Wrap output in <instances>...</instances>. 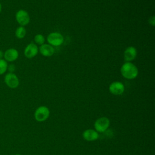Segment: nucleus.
<instances>
[{
  "label": "nucleus",
  "mask_w": 155,
  "mask_h": 155,
  "mask_svg": "<svg viewBox=\"0 0 155 155\" xmlns=\"http://www.w3.org/2000/svg\"><path fill=\"white\" fill-rule=\"evenodd\" d=\"M120 73L125 78L133 79L138 75V69L137 67L131 62H126L122 65Z\"/></svg>",
  "instance_id": "nucleus-1"
},
{
  "label": "nucleus",
  "mask_w": 155,
  "mask_h": 155,
  "mask_svg": "<svg viewBox=\"0 0 155 155\" xmlns=\"http://www.w3.org/2000/svg\"><path fill=\"white\" fill-rule=\"evenodd\" d=\"M48 44L53 46H59L64 42L63 36L58 32H53L50 33L47 38Z\"/></svg>",
  "instance_id": "nucleus-2"
},
{
  "label": "nucleus",
  "mask_w": 155,
  "mask_h": 155,
  "mask_svg": "<svg viewBox=\"0 0 155 155\" xmlns=\"http://www.w3.org/2000/svg\"><path fill=\"white\" fill-rule=\"evenodd\" d=\"M50 115V111L45 106L39 107L35 112V118L38 122L45 120Z\"/></svg>",
  "instance_id": "nucleus-3"
},
{
  "label": "nucleus",
  "mask_w": 155,
  "mask_h": 155,
  "mask_svg": "<svg viewBox=\"0 0 155 155\" xmlns=\"http://www.w3.org/2000/svg\"><path fill=\"white\" fill-rule=\"evenodd\" d=\"M94 125L97 132H104L108 129L110 125V120L106 117H100L95 121Z\"/></svg>",
  "instance_id": "nucleus-4"
},
{
  "label": "nucleus",
  "mask_w": 155,
  "mask_h": 155,
  "mask_svg": "<svg viewBox=\"0 0 155 155\" xmlns=\"http://www.w3.org/2000/svg\"><path fill=\"white\" fill-rule=\"evenodd\" d=\"M4 82L10 88H16L19 84V80L18 76L13 73H8L5 75Z\"/></svg>",
  "instance_id": "nucleus-5"
},
{
  "label": "nucleus",
  "mask_w": 155,
  "mask_h": 155,
  "mask_svg": "<svg viewBox=\"0 0 155 155\" xmlns=\"http://www.w3.org/2000/svg\"><path fill=\"white\" fill-rule=\"evenodd\" d=\"M16 20L21 26H25L27 25L30 20L29 14L24 10H18L15 15Z\"/></svg>",
  "instance_id": "nucleus-6"
},
{
  "label": "nucleus",
  "mask_w": 155,
  "mask_h": 155,
  "mask_svg": "<svg viewBox=\"0 0 155 155\" xmlns=\"http://www.w3.org/2000/svg\"><path fill=\"white\" fill-rule=\"evenodd\" d=\"M125 90L124 85L119 81L112 82L109 86L110 92L114 95L122 94Z\"/></svg>",
  "instance_id": "nucleus-7"
},
{
  "label": "nucleus",
  "mask_w": 155,
  "mask_h": 155,
  "mask_svg": "<svg viewBox=\"0 0 155 155\" xmlns=\"http://www.w3.org/2000/svg\"><path fill=\"white\" fill-rule=\"evenodd\" d=\"M38 47L34 43L28 44L24 50V55L27 58H33L36 56L38 53Z\"/></svg>",
  "instance_id": "nucleus-8"
},
{
  "label": "nucleus",
  "mask_w": 155,
  "mask_h": 155,
  "mask_svg": "<svg viewBox=\"0 0 155 155\" xmlns=\"http://www.w3.org/2000/svg\"><path fill=\"white\" fill-rule=\"evenodd\" d=\"M19 56V53L15 48H8L4 53V60L7 62H13L16 61Z\"/></svg>",
  "instance_id": "nucleus-9"
},
{
  "label": "nucleus",
  "mask_w": 155,
  "mask_h": 155,
  "mask_svg": "<svg viewBox=\"0 0 155 155\" xmlns=\"http://www.w3.org/2000/svg\"><path fill=\"white\" fill-rule=\"evenodd\" d=\"M137 56V50L135 47L130 46L127 47L124 53V60L126 62H131L133 61Z\"/></svg>",
  "instance_id": "nucleus-10"
},
{
  "label": "nucleus",
  "mask_w": 155,
  "mask_h": 155,
  "mask_svg": "<svg viewBox=\"0 0 155 155\" xmlns=\"http://www.w3.org/2000/svg\"><path fill=\"white\" fill-rule=\"evenodd\" d=\"M39 50L41 54L45 57H50L52 56L54 52L53 46L47 44H43L41 45Z\"/></svg>",
  "instance_id": "nucleus-11"
},
{
  "label": "nucleus",
  "mask_w": 155,
  "mask_h": 155,
  "mask_svg": "<svg viewBox=\"0 0 155 155\" xmlns=\"http://www.w3.org/2000/svg\"><path fill=\"white\" fill-rule=\"evenodd\" d=\"M82 136L84 139L87 141H94L98 139L99 134L96 130L87 129L84 131Z\"/></svg>",
  "instance_id": "nucleus-12"
},
{
  "label": "nucleus",
  "mask_w": 155,
  "mask_h": 155,
  "mask_svg": "<svg viewBox=\"0 0 155 155\" xmlns=\"http://www.w3.org/2000/svg\"><path fill=\"white\" fill-rule=\"evenodd\" d=\"M26 35V29L23 26L18 27L15 31V36L18 39H22Z\"/></svg>",
  "instance_id": "nucleus-13"
},
{
  "label": "nucleus",
  "mask_w": 155,
  "mask_h": 155,
  "mask_svg": "<svg viewBox=\"0 0 155 155\" xmlns=\"http://www.w3.org/2000/svg\"><path fill=\"white\" fill-rule=\"evenodd\" d=\"M7 62L3 59H0V75L4 74L6 71L7 70Z\"/></svg>",
  "instance_id": "nucleus-14"
},
{
  "label": "nucleus",
  "mask_w": 155,
  "mask_h": 155,
  "mask_svg": "<svg viewBox=\"0 0 155 155\" xmlns=\"http://www.w3.org/2000/svg\"><path fill=\"white\" fill-rule=\"evenodd\" d=\"M34 40L35 41V42L37 44H39V45H42L44 42H45V39H44V37L41 34H38L36 35L35 36V38H34Z\"/></svg>",
  "instance_id": "nucleus-15"
},
{
  "label": "nucleus",
  "mask_w": 155,
  "mask_h": 155,
  "mask_svg": "<svg viewBox=\"0 0 155 155\" xmlns=\"http://www.w3.org/2000/svg\"><path fill=\"white\" fill-rule=\"evenodd\" d=\"M7 70L9 73H13L15 70V66L14 64H10L7 66Z\"/></svg>",
  "instance_id": "nucleus-16"
},
{
  "label": "nucleus",
  "mask_w": 155,
  "mask_h": 155,
  "mask_svg": "<svg viewBox=\"0 0 155 155\" xmlns=\"http://www.w3.org/2000/svg\"><path fill=\"white\" fill-rule=\"evenodd\" d=\"M148 22L152 25L154 26V24H155V18H154V16H151L149 19H148Z\"/></svg>",
  "instance_id": "nucleus-17"
},
{
  "label": "nucleus",
  "mask_w": 155,
  "mask_h": 155,
  "mask_svg": "<svg viewBox=\"0 0 155 155\" xmlns=\"http://www.w3.org/2000/svg\"><path fill=\"white\" fill-rule=\"evenodd\" d=\"M3 57H4V53L2 52V50H0V59H2Z\"/></svg>",
  "instance_id": "nucleus-18"
},
{
  "label": "nucleus",
  "mask_w": 155,
  "mask_h": 155,
  "mask_svg": "<svg viewBox=\"0 0 155 155\" xmlns=\"http://www.w3.org/2000/svg\"><path fill=\"white\" fill-rule=\"evenodd\" d=\"M1 11H2V5H1V4L0 2V13H1Z\"/></svg>",
  "instance_id": "nucleus-19"
},
{
  "label": "nucleus",
  "mask_w": 155,
  "mask_h": 155,
  "mask_svg": "<svg viewBox=\"0 0 155 155\" xmlns=\"http://www.w3.org/2000/svg\"><path fill=\"white\" fill-rule=\"evenodd\" d=\"M15 155H21V154H15Z\"/></svg>",
  "instance_id": "nucleus-20"
}]
</instances>
